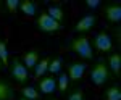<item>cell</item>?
<instances>
[{"instance_id":"cell-1","label":"cell","mask_w":121,"mask_h":100,"mask_svg":"<svg viewBox=\"0 0 121 100\" xmlns=\"http://www.w3.org/2000/svg\"><path fill=\"white\" fill-rule=\"evenodd\" d=\"M112 79V71L108 70L107 63L103 60H99L97 63L92 65L91 68V81L95 86H103Z\"/></svg>"},{"instance_id":"cell-2","label":"cell","mask_w":121,"mask_h":100,"mask_svg":"<svg viewBox=\"0 0 121 100\" xmlns=\"http://www.w3.org/2000/svg\"><path fill=\"white\" fill-rule=\"evenodd\" d=\"M69 50H73L79 57H82L84 60H92L94 58V52H92V45L89 42V39L86 36H79L71 40L69 44Z\"/></svg>"},{"instance_id":"cell-3","label":"cell","mask_w":121,"mask_h":100,"mask_svg":"<svg viewBox=\"0 0 121 100\" xmlns=\"http://www.w3.org/2000/svg\"><path fill=\"white\" fill-rule=\"evenodd\" d=\"M36 27L42 32H56L61 29V24L55 21L47 11H40L37 19H36Z\"/></svg>"},{"instance_id":"cell-4","label":"cell","mask_w":121,"mask_h":100,"mask_svg":"<svg viewBox=\"0 0 121 100\" xmlns=\"http://www.w3.org/2000/svg\"><path fill=\"white\" fill-rule=\"evenodd\" d=\"M10 74H11V78L16 82H19V84H26V81L29 79L28 68L23 65V61L19 60L18 57H15L13 61H11V65H10Z\"/></svg>"},{"instance_id":"cell-5","label":"cell","mask_w":121,"mask_h":100,"mask_svg":"<svg viewBox=\"0 0 121 100\" xmlns=\"http://www.w3.org/2000/svg\"><path fill=\"white\" fill-rule=\"evenodd\" d=\"M92 45H94V48H95L97 52H102V53H110L113 48H115L112 37L108 36L107 32H99L97 36L94 37Z\"/></svg>"},{"instance_id":"cell-6","label":"cell","mask_w":121,"mask_h":100,"mask_svg":"<svg viewBox=\"0 0 121 100\" xmlns=\"http://www.w3.org/2000/svg\"><path fill=\"white\" fill-rule=\"evenodd\" d=\"M86 68L87 65L82 63V61H73V63L68 65V78L69 81L78 82L79 79H82L84 73H86Z\"/></svg>"},{"instance_id":"cell-7","label":"cell","mask_w":121,"mask_h":100,"mask_svg":"<svg viewBox=\"0 0 121 100\" xmlns=\"http://www.w3.org/2000/svg\"><path fill=\"white\" fill-rule=\"evenodd\" d=\"M103 15L110 23H120L121 21V5L120 3H107L103 7Z\"/></svg>"},{"instance_id":"cell-8","label":"cell","mask_w":121,"mask_h":100,"mask_svg":"<svg viewBox=\"0 0 121 100\" xmlns=\"http://www.w3.org/2000/svg\"><path fill=\"white\" fill-rule=\"evenodd\" d=\"M95 21H97L95 15H86V16H82V18L76 23L74 31L76 32H87V31H91V29L94 27Z\"/></svg>"},{"instance_id":"cell-9","label":"cell","mask_w":121,"mask_h":100,"mask_svg":"<svg viewBox=\"0 0 121 100\" xmlns=\"http://www.w3.org/2000/svg\"><path fill=\"white\" fill-rule=\"evenodd\" d=\"M39 89L42 94H53L56 91V79L53 76H44L39 81Z\"/></svg>"},{"instance_id":"cell-10","label":"cell","mask_w":121,"mask_h":100,"mask_svg":"<svg viewBox=\"0 0 121 100\" xmlns=\"http://www.w3.org/2000/svg\"><path fill=\"white\" fill-rule=\"evenodd\" d=\"M15 99V89L11 82L0 78V100H13Z\"/></svg>"},{"instance_id":"cell-11","label":"cell","mask_w":121,"mask_h":100,"mask_svg":"<svg viewBox=\"0 0 121 100\" xmlns=\"http://www.w3.org/2000/svg\"><path fill=\"white\" fill-rule=\"evenodd\" d=\"M21 61L26 68H34L36 65L39 63V50L37 48H31L26 53L21 57Z\"/></svg>"},{"instance_id":"cell-12","label":"cell","mask_w":121,"mask_h":100,"mask_svg":"<svg viewBox=\"0 0 121 100\" xmlns=\"http://www.w3.org/2000/svg\"><path fill=\"white\" fill-rule=\"evenodd\" d=\"M107 66H108V70L112 71V74L115 76H120L121 73V55L118 52H115V53H110L108 57V61H107Z\"/></svg>"},{"instance_id":"cell-13","label":"cell","mask_w":121,"mask_h":100,"mask_svg":"<svg viewBox=\"0 0 121 100\" xmlns=\"http://www.w3.org/2000/svg\"><path fill=\"white\" fill-rule=\"evenodd\" d=\"M50 57H45V58H42V60H39V63L34 66V76L36 78H40V76H44V74L48 71V65H50Z\"/></svg>"},{"instance_id":"cell-14","label":"cell","mask_w":121,"mask_h":100,"mask_svg":"<svg viewBox=\"0 0 121 100\" xmlns=\"http://www.w3.org/2000/svg\"><path fill=\"white\" fill-rule=\"evenodd\" d=\"M19 11H23L26 16H34L37 11V5H36V2L23 0V2H19Z\"/></svg>"},{"instance_id":"cell-15","label":"cell","mask_w":121,"mask_h":100,"mask_svg":"<svg viewBox=\"0 0 121 100\" xmlns=\"http://www.w3.org/2000/svg\"><path fill=\"white\" fill-rule=\"evenodd\" d=\"M103 99L105 100H121L120 86H110L108 89H105V92H103Z\"/></svg>"},{"instance_id":"cell-16","label":"cell","mask_w":121,"mask_h":100,"mask_svg":"<svg viewBox=\"0 0 121 100\" xmlns=\"http://www.w3.org/2000/svg\"><path fill=\"white\" fill-rule=\"evenodd\" d=\"M47 13H48L52 18L55 19V21H58L60 24H61V23L66 19L65 11H63V8H60V7H50V8L47 10Z\"/></svg>"},{"instance_id":"cell-17","label":"cell","mask_w":121,"mask_h":100,"mask_svg":"<svg viewBox=\"0 0 121 100\" xmlns=\"http://www.w3.org/2000/svg\"><path fill=\"white\" fill-rule=\"evenodd\" d=\"M21 94H23L24 99L40 100V94H39V92L36 91V87H32V86H26V87H23V89H21Z\"/></svg>"},{"instance_id":"cell-18","label":"cell","mask_w":121,"mask_h":100,"mask_svg":"<svg viewBox=\"0 0 121 100\" xmlns=\"http://www.w3.org/2000/svg\"><path fill=\"white\" fill-rule=\"evenodd\" d=\"M68 87H69V78H68V74H60V78H58V81H56V89L60 94H66L68 92Z\"/></svg>"},{"instance_id":"cell-19","label":"cell","mask_w":121,"mask_h":100,"mask_svg":"<svg viewBox=\"0 0 121 100\" xmlns=\"http://www.w3.org/2000/svg\"><path fill=\"white\" fill-rule=\"evenodd\" d=\"M61 66H63V60H61V57H55V58L50 60L48 71H50V74H58L60 71H61Z\"/></svg>"},{"instance_id":"cell-20","label":"cell","mask_w":121,"mask_h":100,"mask_svg":"<svg viewBox=\"0 0 121 100\" xmlns=\"http://www.w3.org/2000/svg\"><path fill=\"white\" fill-rule=\"evenodd\" d=\"M8 47H7V42L3 39H0V61H2V66H8Z\"/></svg>"},{"instance_id":"cell-21","label":"cell","mask_w":121,"mask_h":100,"mask_svg":"<svg viewBox=\"0 0 121 100\" xmlns=\"http://www.w3.org/2000/svg\"><path fill=\"white\" fill-rule=\"evenodd\" d=\"M5 7L8 8L10 13H16V11H19V0H7Z\"/></svg>"},{"instance_id":"cell-22","label":"cell","mask_w":121,"mask_h":100,"mask_svg":"<svg viewBox=\"0 0 121 100\" xmlns=\"http://www.w3.org/2000/svg\"><path fill=\"white\" fill-rule=\"evenodd\" d=\"M66 100H84V91L82 89H76L74 92H71V94L68 95Z\"/></svg>"},{"instance_id":"cell-23","label":"cell","mask_w":121,"mask_h":100,"mask_svg":"<svg viewBox=\"0 0 121 100\" xmlns=\"http://www.w3.org/2000/svg\"><path fill=\"white\" fill-rule=\"evenodd\" d=\"M100 5H102V3H100V0H87V2H86V7H87V8H97V7H100Z\"/></svg>"},{"instance_id":"cell-24","label":"cell","mask_w":121,"mask_h":100,"mask_svg":"<svg viewBox=\"0 0 121 100\" xmlns=\"http://www.w3.org/2000/svg\"><path fill=\"white\" fill-rule=\"evenodd\" d=\"M19 100H29V99H24V97H21V99H19Z\"/></svg>"},{"instance_id":"cell-25","label":"cell","mask_w":121,"mask_h":100,"mask_svg":"<svg viewBox=\"0 0 121 100\" xmlns=\"http://www.w3.org/2000/svg\"><path fill=\"white\" fill-rule=\"evenodd\" d=\"M0 68H2V61H0Z\"/></svg>"},{"instance_id":"cell-26","label":"cell","mask_w":121,"mask_h":100,"mask_svg":"<svg viewBox=\"0 0 121 100\" xmlns=\"http://www.w3.org/2000/svg\"><path fill=\"white\" fill-rule=\"evenodd\" d=\"M48 100H55V99H48Z\"/></svg>"}]
</instances>
